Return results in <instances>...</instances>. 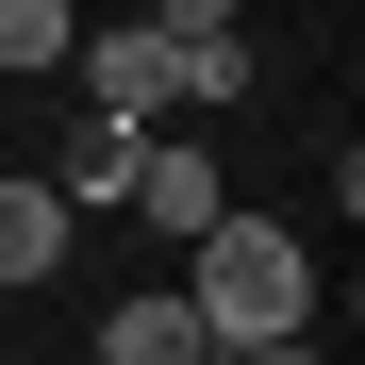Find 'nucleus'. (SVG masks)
I'll list each match as a JSON object with an SVG mask.
<instances>
[{"mask_svg": "<svg viewBox=\"0 0 365 365\" xmlns=\"http://www.w3.org/2000/svg\"><path fill=\"white\" fill-rule=\"evenodd\" d=\"M182 316H200V349H250V332H316V250L266 216H216L200 232V282H182Z\"/></svg>", "mask_w": 365, "mask_h": 365, "instance_id": "nucleus-1", "label": "nucleus"}, {"mask_svg": "<svg viewBox=\"0 0 365 365\" xmlns=\"http://www.w3.org/2000/svg\"><path fill=\"white\" fill-rule=\"evenodd\" d=\"M67 67H83V100L100 116H133V133H166V116H182V34H150V17H83V50H67Z\"/></svg>", "mask_w": 365, "mask_h": 365, "instance_id": "nucleus-2", "label": "nucleus"}, {"mask_svg": "<svg viewBox=\"0 0 365 365\" xmlns=\"http://www.w3.org/2000/svg\"><path fill=\"white\" fill-rule=\"evenodd\" d=\"M133 216H150V232H182V250H200V232L232 216V182H216L200 150H166V133H150V150H133Z\"/></svg>", "mask_w": 365, "mask_h": 365, "instance_id": "nucleus-3", "label": "nucleus"}, {"mask_svg": "<svg viewBox=\"0 0 365 365\" xmlns=\"http://www.w3.org/2000/svg\"><path fill=\"white\" fill-rule=\"evenodd\" d=\"M100 365H216V349H200V316H182V282H150V299L100 316Z\"/></svg>", "mask_w": 365, "mask_h": 365, "instance_id": "nucleus-4", "label": "nucleus"}, {"mask_svg": "<svg viewBox=\"0 0 365 365\" xmlns=\"http://www.w3.org/2000/svg\"><path fill=\"white\" fill-rule=\"evenodd\" d=\"M50 266H67V200L0 166V282H50Z\"/></svg>", "mask_w": 365, "mask_h": 365, "instance_id": "nucleus-5", "label": "nucleus"}, {"mask_svg": "<svg viewBox=\"0 0 365 365\" xmlns=\"http://www.w3.org/2000/svg\"><path fill=\"white\" fill-rule=\"evenodd\" d=\"M83 50V0H0V83H50Z\"/></svg>", "mask_w": 365, "mask_h": 365, "instance_id": "nucleus-6", "label": "nucleus"}, {"mask_svg": "<svg viewBox=\"0 0 365 365\" xmlns=\"http://www.w3.org/2000/svg\"><path fill=\"white\" fill-rule=\"evenodd\" d=\"M133 150H150L133 116H83V133H67V182H50V200H67V216H83V200H133Z\"/></svg>", "mask_w": 365, "mask_h": 365, "instance_id": "nucleus-7", "label": "nucleus"}, {"mask_svg": "<svg viewBox=\"0 0 365 365\" xmlns=\"http://www.w3.org/2000/svg\"><path fill=\"white\" fill-rule=\"evenodd\" d=\"M182 100H250V34H182Z\"/></svg>", "mask_w": 365, "mask_h": 365, "instance_id": "nucleus-8", "label": "nucleus"}, {"mask_svg": "<svg viewBox=\"0 0 365 365\" xmlns=\"http://www.w3.org/2000/svg\"><path fill=\"white\" fill-rule=\"evenodd\" d=\"M216 365H332L316 332H250V349H216Z\"/></svg>", "mask_w": 365, "mask_h": 365, "instance_id": "nucleus-9", "label": "nucleus"}, {"mask_svg": "<svg viewBox=\"0 0 365 365\" xmlns=\"http://www.w3.org/2000/svg\"><path fill=\"white\" fill-rule=\"evenodd\" d=\"M150 34H232V0H150Z\"/></svg>", "mask_w": 365, "mask_h": 365, "instance_id": "nucleus-10", "label": "nucleus"}]
</instances>
